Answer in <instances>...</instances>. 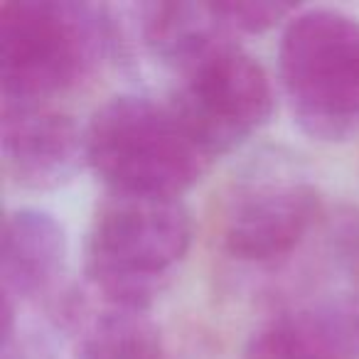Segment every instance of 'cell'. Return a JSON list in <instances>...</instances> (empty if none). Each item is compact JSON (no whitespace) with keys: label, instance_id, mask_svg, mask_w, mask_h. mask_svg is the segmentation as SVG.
Returning a JSON list of instances; mask_svg holds the SVG:
<instances>
[{"label":"cell","instance_id":"2","mask_svg":"<svg viewBox=\"0 0 359 359\" xmlns=\"http://www.w3.org/2000/svg\"><path fill=\"white\" fill-rule=\"evenodd\" d=\"M190 246L192 217L180 200L106 192L86 234V283L96 298L148 310Z\"/></svg>","mask_w":359,"mask_h":359},{"label":"cell","instance_id":"7","mask_svg":"<svg viewBox=\"0 0 359 359\" xmlns=\"http://www.w3.org/2000/svg\"><path fill=\"white\" fill-rule=\"evenodd\" d=\"M3 172L25 190H55L86 163L84 130L50 104L0 101Z\"/></svg>","mask_w":359,"mask_h":359},{"label":"cell","instance_id":"11","mask_svg":"<svg viewBox=\"0 0 359 359\" xmlns=\"http://www.w3.org/2000/svg\"><path fill=\"white\" fill-rule=\"evenodd\" d=\"M135 13L143 45L172 72L234 35L217 15L215 3H143Z\"/></svg>","mask_w":359,"mask_h":359},{"label":"cell","instance_id":"1","mask_svg":"<svg viewBox=\"0 0 359 359\" xmlns=\"http://www.w3.org/2000/svg\"><path fill=\"white\" fill-rule=\"evenodd\" d=\"M86 165L109 192L180 200L212 165V155L170 101L121 94L101 104L84 128Z\"/></svg>","mask_w":359,"mask_h":359},{"label":"cell","instance_id":"12","mask_svg":"<svg viewBox=\"0 0 359 359\" xmlns=\"http://www.w3.org/2000/svg\"><path fill=\"white\" fill-rule=\"evenodd\" d=\"M215 11L231 32L254 35L290 20L295 8L288 3H269V0H231V3H215Z\"/></svg>","mask_w":359,"mask_h":359},{"label":"cell","instance_id":"8","mask_svg":"<svg viewBox=\"0 0 359 359\" xmlns=\"http://www.w3.org/2000/svg\"><path fill=\"white\" fill-rule=\"evenodd\" d=\"M241 359H359V293L283 310L246 339Z\"/></svg>","mask_w":359,"mask_h":359},{"label":"cell","instance_id":"5","mask_svg":"<svg viewBox=\"0 0 359 359\" xmlns=\"http://www.w3.org/2000/svg\"><path fill=\"white\" fill-rule=\"evenodd\" d=\"M168 101L202 148L219 158L269 123L276 94L264 65L224 40L175 72Z\"/></svg>","mask_w":359,"mask_h":359},{"label":"cell","instance_id":"9","mask_svg":"<svg viewBox=\"0 0 359 359\" xmlns=\"http://www.w3.org/2000/svg\"><path fill=\"white\" fill-rule=\"evenodd\" d=\"M60 323L74 337L79 359H165L160 327L148 310L109 303L91 293L67 295L57 305Z\"/></svg>","mask_w":359,"mask_h":359},{"label":"cell","instance_id":"10","mask_svg":"<svg viewBox=\"0 0 359 359\" xmlns=\"http://www.w3.org/2000/svg\"><path fill=\"white\" fill-rule=\"evenodd\" d=\"M67 236L52 215L32 207L13 210L3 222L0 246V295L18 305L47 293L62 273Z\"/></svg>","mask_w":359,"mask_h":359},{"label":"cell","instance_id":"6","mask_svg":"<svg viewBox=\"0 0 359 359\" xmlns=\"http://www.w3.org/2000/svg\"><path fill=\"white\" fill-rule=\"evenodd\" d=\"M327 210L320 190L305 180L259 177L226 195L219 217V246L246 266L288 261L323 231Z\"/></svg>","mask_w":359,"mask_h":359},{"label":"cell","instance_id":"3","mask_svg":"<svg viewBox=\"0 0 359 359\" xmlns=\"http://www.w3.org/2000/svg\"><path fill=\"white\" fill-rule=\"evenodd\" d=\"M114 40L104 6L18 0L0 6V96L47 104L94 72Z\"/></svg>","mask_w":359,"mask_h":359},{"label":"cell","instance_id":"13","mask_svg":"<svg viewBox=\"0 0 359 359\" xmlns=\"http://www.w3.org/2000/svg\"><path fill=\"white\" fill-rule=\"evenodd\" d=\"M3 359H55V354L42 339L13 330V332L3 334Z\"/></svg>","mask_w":359,"mask_h":359},{"label":"cell","instance_id":"4","mask_svg":"<svg viewBox=\"0 0 359 359\" xmlns=\"http://www.w3.org/2000/svg\"><path fill=\"white\" fill-rule=\"evenodd\" d=\"M278 76L300 130L318 140L359 133V18L332 8L295 13L280 35Z\"/></svg>","mask_w":359,"mask_h":359}]
</instances>
